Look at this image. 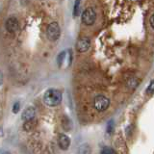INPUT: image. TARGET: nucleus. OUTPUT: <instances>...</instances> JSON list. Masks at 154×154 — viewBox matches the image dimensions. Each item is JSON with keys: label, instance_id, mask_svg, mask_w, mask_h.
<instances>
[{"label": "nucleus", "instance_id": "7", "mask_svg": "<svg viewBox=\"0 0 154 154\" xmlns=\"http://www.w3.org/2000/svg\"><path fill=\"white\" fill-rule=\"evenodd\" d=\"M58 144L61 149L63 150H66L70 146V139L67 137L66 134H60L58 137Z\"/></svg>", "mask_w": 154, "mask_h": 154}, {"label": "nucleus", "instance_id": "1", "mask_svg": "<svg viewBox=\"0 0 154 154\" xmlns=\"http://www.w3.org/2000/svg\"><path fill=\"white\" fill-rule=\"evenodd\" d=\"M62 99H63L62 93L56 89L47 90L45 93V94H43V101L49 107L58 106L62 102Z\"/></svg>", "mask_w": 154, "mask_h": 154}, {"label": "nucleus", "instance_id": "14", "mask_svg": "<svg viewBox=\"0 0 154 154\" xmlns=\"http://www.w3.org/2000/svg\"><path fill=\"white\" fill-rule=\"evenodd\" d=\"M79 5H80V2L79 1H76L74 3V9H73V14H74V16H77V14H78V12H79Z\"/></svg>", "mask_w": 154, "mask_h": 154}, {"label": "nucleus", "instance_id": "4", "mask_svg": "<svg viewBox=\"0 0 154 154\" xmlns=\"http://www.w3.org/2000/svg\"><path fill=\"white\" fill-rule=\"evenodd\" d=\"M109 105H110V100L104 95H97L94 98V106L95 110H97L98 112H103V111L107 110Z\"/></svg>", "mask_w": 154, "mask_h": 154}, {"label": "nucleus", "instance_id": "18", "mask_svg": "<svg viewBox=\"0 0 154 154\" xmlns=\"http://www.w3.org/2000/svg\"><path fill=\"white\" fill-rule=\"evenodd\" d=\"M3 83V73H2V71L0 70V86L2 85Z\"/></svg>", "mask_w": 154, "mask_h": 154}, {"label": "nucleus", "instance_id": "8", "mask_svg": "<svg viewBox=\"0 0 154 154\" xmlns=\"http://www.w3.org/2000/svg\"><path fill=\"white\" fill-rule=\"evenodd\" d=\"M35 115H36V110L33 107H27L25 110L23 111L21 119L24 122H28V120H31L33 119H35Z\"/></svg>", "mask_w": 154, "mask_h": 154}, {"label": "nucleus", "instance_id": "13", "mask_svg": "<svg viewBox=\"0 0 154 154\" xmlns=\"http://www.w3.org/2000/svg\"><path fill=\"white\" fill-rule=\"evenodd\" d=\"M114 128H115V123H114V120L113 119H111L110 122H108L107 124V132L110 134V133H112L114 131Z\"/></svg>", "mask_w": 154, "mask_h": 154}, {"label": "nucleus", "instance_id": "6", "mask_svg": "<svg viewBox=\"0 0 154 154\" xmlns=\"http://www.w3.org/2000/svg\"><path fill=\"white\" fill-rule=\"evenodd\" d=\"M6 29L10 33H16L19 29V23L16 17H10L6 21Z\"/></svg>", "mask_w": 154, "mask_h": 154}, {"label": "nucleus", "instance_id": "2", "mask_svg": "<svg viewBox=\"0 0 154 154\" xmlns=\"http://www.w3.org/2000/svg\"><path fill=\"white\" fill-rule=\"evenodd\" d=\"M81 20L85 25H93L96 20V13L94 11V9L91 7L87 8L85 11L82 13L81 16Z\"/></svg>", "mask_w": 154, "mask_h": 154}, {"label": "nucleus", "instance_id": "15", "mask_svg": "<svg viewBox=\"0 0 154 154\" xmlns=\"http://www.w3.org/2000/svg\"><path fill=\"white\" fill-rule=\"evenodd\" d=\"M19 108H20V105H19V102H16L13 106V113L14 114H17L18 111H19Z\"/></svg>", "mask_w": 154, "mask_h": 154}, {"label": "nucleus", "instance_id": "16", "mask_svg": "<svg viewBox=\"0 0 154 154\" xmlns=\"http://www.w3.org/2000/svg\"><path fill=\"white\" fill-rule=\"evenodd\" d=\"M154 84V82H153V80H151V82H150V84H149V86H148V88L146 89V91L149 94H153V85Z\"/></svg>", "mask_w": 154, "mask_h": 154}, {"label": "nucleus", "instance_id": "10", "mask_svg": "<svg viewBox=\"0 0 154 154\" xmlns=\"http://www.w3.org/2000/svg\"><path fill=\"white\" fill-rule=\"evenodd\" d=\"M91 153V147L88 146V144H84L79 149L77 154H90Z\"/></svg>", "mask_w": 154, "mask_h": 154}, {"label": "nucleus", "instance_id": "9", "mask_svg": "<svg viewBox=\"0 0 154 154\" xmlns=\"http://www.w3.org/2000/svg\"><path fill=\"white\" fill-rule=\"evenodd\" d=\"M37 125V120L35 119H33L31 120H28V122H25L23 125V128L24 130H26V131H32V130L36 127Z\"/></svg>", "mask_w": 154, "mask_h": 154}, {"label": "nucleus", "instance_id": "5", "mask_svg": "<svg viewBox=\"0 0 154 154\" xmlns=\"http://www.w3.org/2000/svg\"><path fill=\"white\" fill-rule=\"evenodd\" d=\"M91 46V41L89 38H80L76 42V50L83 53L86 52Z\"/></svg>", "mask_w": 154, "mask_h": 154}, {"label": "nucleus", "instance_id": "3", "mask_svg": "<svg viewBox=\"0 0 154 154\" xmlns=\"http://www.w3.org/2000/svg\"><path fill=\"white\" fill-rule=\"evenodd\" d=\"M46 35L49 41L56 42L58 38H60V35H61V29H60L59 24L57 22H51L47 27Z\"/></svg>", "mask_w": 154, "mask_h": 154}, {"label": "nucleus", "instance_id": "17", "mask_svg": "<svg viewBox=\"0 0 154 154\" xmlns=\"http://www.w3.org/2000/svg\"><path fill=\"white\" fill-rule=\"evenodd\" d=\"M153 18H154V14H151V17H150V19H149V24H150V26H151V28H152V29H154Z\"/></svg>", "mask_w": 154, "mask_h": 154}, {"label": "nucleus", "instance_id": "11", "mask_svg": "<svg viewBox=\"0 0 154 154\" xmlns=\"http://www.w3.org/2000/svg\"><path fill=\"white\" fill-rule=\"evenodd\" d=\"M65 58H66V51H63V52L60 53L59 56H58V58H57L58 66H62V64H63V63H64V61H65Z\"/></svg>", "mask_w": 154, "mask_h": 154}, {"label": "nucleus", "instance_id": "12", "mask_svg": "<svg viewBox=\"0 0 154 154\" xmlns=\"http://www.w3.org/2000/svg\"><path fill=\"white\" fill-rule=\"evenodd\" d=\"M101 154H116V151L112 147L104 146L102 149H101Z\"/></svg>", "mask_w": 154, "mask_h": 154}]
</instances>
